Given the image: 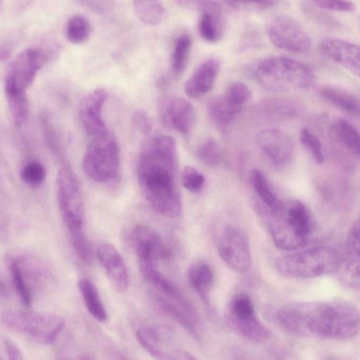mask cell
<instances>
[{
  "mask_svg": "<svg viewBox=\"0 0 360 360\" xmlns=\"http://www.w3.org/2000/svg\"><path fill=\"white\" fill-rule=\"evenodd\" d=\"M176 172L175 140L165 134H155L146 140L137 160L139 186L152 208L165 217L175 218L181 212Z\"/></svg>",
  "mask_w": 360,
  "mask_h": 360,
  "instance_id": "cell-1",
  "label": "cell"
},
{
  "mask_svg": "<svg viewBox=\"0 0 360 360\" xmlns=\"http://www.w3.org/2000/svg\"><path fill=\"white\" fill-rule=\"evenodd\" d=\"M281 328L300 338L345 340L360 332V310L344 301L294 302L276 313Z\"/></svg>",
  "mask_w": 360,
  "mask_h": 360,
  "instance_id": "cell-2",
  "label": "cell"
},
{
  "mask_svg": "<svg viewBox=\"0 0 360 360\" xmlns=\"http://www.w3.org/2000/svg\"><path fill=\"white\" fill-rule=\"evenodd\" d=\"M269 231L275 245L283 250H297L307 243L313 229L308 207L300 200H292L267 217Z\"/></svg>",
  "mask_w": 360,
  "mask_h": 360,
  "instance_id": "cell-3",
  "label": "cell"
},
{
  "mask_svg": "<svg viewBox=\"0 0 360 360\" xmlns=\"http://www.w3.org/2000/svg\"><path fill=\"white\" fill-rule=\"evenodd\" d=\"M255 75L257 82L271 92H283L292 88L308 89L315 79L314 71L309 65L283 56L264 59L256 68Z\"/></svg>",
  "mask_w": 360,
  "mask_h": 360,
  "instance_id": "cell-4",
  "label": "cell"
},
{
  "mask_svg": "<svg viewBox=\"0 0 360 360\" xmlns=\"http://www.w3.org/2000/svg\"><path fill=\"white\" fill-rule=\"evenodd\" d=\"M340 264V257L337 250L322 245L278 257L275 262V267L285 277L312 278L336 271Z\"/></svg>",
  "mask_w": 360,
  "mask_h": 360,
  "instance_id": "cell-5",
  "label": "cell"
},
{
  "mask_svg": "<svg viewBox=\"0 0 360 360\" xmlns=\"http://www.w3.org/2000/svg\"><path fill=\"white\" fill-rule=\"evenodd\" d=\"M1 319L7 329L41 345L53 343L65 327L61 316L49 312L7 311Z\"/></svg>",
  "mask_w": 360,
  "mask_h": 360,
  "instance_id": "cell-6",
  "label": "cell"
},
{
  "mask_svg": "<svg viewBox=\"0 0 360 360\" xmlns=\"http://www.w3.org/2000/svg\"><path fill=\"white\" fill-rule=\"evenodd\" d=\"M84 172L93 181L109 184L119 176L120 153L115 137L109 132L90 139L82 159Z\"/></svg>",
  "mask_w": 360,
  "mask_h": 360,
  "instance_id": "cell-7",
  "label": "cell"
},
{
  "mask_svg": "<svg viewBox=\"0 0 360 360\" xmlns=\"http://www.w3.org/2000/svg\"><path fill=\"white\" fill-rule=\"evenodd\" d=\"M56 184L59 210L71 242L86 238L83 198L72 170L63 167L58 173Z\"/></svg>",
  "mask_w": 360,
  "mask_h": 360,
  "instance_id": "cell-8",
  "label": "cell"
},
{
  "mask_svg": "<svg viewBox=\"0 0 360 360\" xmlns=\"http://www.w3.org/2000/svg\"><path fill=\"white\" fill-rule=\"evenodd\" d=\"M226 322L236 334L255 342L267 341L271 333L260 320L251 298L245 293L235 295L226 313Z\"/></svg>",
  "mask_w": 360,
  "mask_h": 360,
  "instance_id": "cell-9",
  "label": "cell"
},
{
  "mask_svg": "<svg viewBox=\"0 0 360 360\" xmlns=\"http://www.w3.org/2000/svg\"><path fill=\"white\" fill-rule=\"evenodd\" d=\"M46 61L47 55L40 48L29 47L21 51L6 70L5 92H26Z\"/></svg>",
  "mask_w": 360,
  "mask_h": 360,
  "instance_id": "cell-10",
  "label": "cell"
},
{
  "mask_svg": "<svg viewBox=\"0 0 360 360\" xmlns=\"http://www.w3.org/2000/svg\"><path fill=\"white\" fill-rule=\"evenodd\" d=\"M268 37L277 48L295 53L308 51L311 39L304 27L295 18L281 15L270 22Z\"/></svg>",
  "mask_w": 360,
  "mask_h": 360,
  "instance_id": "cell-11",
  "label": "cell"
},
{
  "mask_svg": "<svg viewBox=\"0 0 360 360\" xmlns=\"http://www.w3.org/2000/svg\"><path fill=\"white\" fill-rule=\"evenodd\" d=\"M218 252L224 262L233 271L245 273L251 266V252L248 238L238 228L226 226L220 234Z\"/></svg>",
  "mask_w": 360,
  "mask_h": 360,
  "instance_id": "cell-12",
  "label": "cell"
},
{
  "mask_svg": "<svg viewBox=\"0 0 360 360\" xmlns=\"http://www.w3.org/2000/svg\"><path fill=\"white\" fill-rule=\"evenodd\" d=\"M158 114L165 127L184 135L191 131L196 117L193 104L178 96H167L162 98L159 101Z\"/></svg>",
  "mask_w": 360,
  "mask_h": 360,
  "instance_id": "cell-13",
  "label": "cell"
},
{
  "mask_svg": "<svg viewBox=\"0 0 360 360\" xmlns=\"http://www.w3.org/2000/svg\"><path fill=\"white\" fill-rule=\"evenodd\" d=\"M108 96L104 89L98 88L85 95L79 105V119L90 139L109 133L103 117V110Z\"/></svg>",
  "mask_w": 360,
  "mask_h": 360,
  "instance_id": "cell-14",
  "label": "cell"
},
{
  "mask_svg": "<svg viewBox=\"0 0 360 360\" xmlns=\"http://www.w3.org/2000/svg\"><path fill=\"white\" fill-rule=\"evenodd\" d=\"M129 240L141 264L155 266L169 256V250L160 236L148 226L137 225L134 227Z\"/></svg>",
  "mask_w": 360,
  "mask_h": 360,
  "instance_id": "cell-15",
  "label": "cell"
},
{
  "mask_svg": "<svg viewBox=\"0 0 360 360\" xmlns=\"http://www.w3.org/2000/svg\"><path fill=\"white\" fill-rule=\"evenodd\" d=\"M256 142L259 150L273 165L283 167L292 161L294 145L283 131L278 129L261 131L257 135Z\"/></svg>",
  "mask_w": 360,
  "mask_h": 360,
  "instance_id": "cell-16",
  "label": "cell"
},
{
  "mask_svg": "<svg viewBox=\"0 0 360 360\" xmlns=\"http://www.w3.org/2000/svg\"><path fill=\"white\" fill-rule=\"evenodd\" d=\"M96 255L113 288L120 292L126 291L129 283V272L116 248L108 243H101L97 248Z\"/></svg>",
  "mask_w": 360,
  "mask_h": 360,
  "instance_id": "cell-17",
  "label": "cell"
},
{
  "mask_svg": "<svg viewBox=\"0 0 360 360\" xmlns=\"http://www.w3.org/2000/svg\"><path fill=\"white\" fill-rule=\"evenodd\" d=\"M322 54L360 78V46L337 38H326L319 44Z\"/></svg>",
  "mask_w": 360,
  "mask_h": 360,
  "instance_id": "cell-18",
  "label": "cell"
},
{
  "mask_svg": "<svg viewBox=\"0 0 360 360\" xmlns=\"http://www.w3.org/2000/svg\"><path fill=\"white\" fill-rule=\"evenodd\" d=\"M140 271L143 278L156 290L158 295L174 302L193 316L198 317L197 312L191 304L177 287L156 269L155 266L141 263Z\"/></svg>",
  "mask_w": 360,
  "mask_h": 360,
  "instance_id": "cell-19",
  "label": "cell"
},
{
  "mask_svg": "<svg viewBox=\"0 0 360 360\" xmlns=\"http://www.w3.org/2000/svg\"><path fill=\"white\" fill-rule=\"evenodd\" d=\"M198 10L200 11L198 20L200 37L207 42H217L221 39L224 30L221 4L214 1H199Z\"/></svg>",
  "mask_w": 360,
  "mask_h": 360,
  "instance_id": "cell-20",
  "label": "cell"
},
{
  "mask_svg": "<svg viewBox=\"0 0 360 360\" xmlns=\"http://www.w3.org/2000/svg\"><path fill=\"white\" fill-rule=\"evenodd\" d=\"M343 283L360 288V219L350 227L345 243Z\"/></svg>",
  "mask_w": 360,
  "mask_h": 360,
  "instance_id": "cell-21",
  "label": "cell"
},
{
  "mask_svg": "<svg viewBox=\"0 0 360 360\" xmlns=\"http://www.w3.org/2000/svg\"><path fill=\"white\" fill-rule=\"evenodd\" d=\"M220 68L219 60L214 57L202 62L186 81V94L196 99L203 96L213 87Z\"/></svg>",
  "mask_w": 360,
  "mask_h": 360,
  "instance_id": "cell-22",
  "label": "cell"
},
{
  "mask_svg": "<svg viewBox=\"0 0 360 360\" xmlns=\"http://www.w3.org/2000/svg\"><path fill=\"white\" fill-rule=\"evenodd\" d=\"M328 135L332 141L360 159V131L350 122L342 118L335 120L329 128Z\"/></svg>",
  "mask_w": 360,
  "mask_h": 360,
  "instance_id": "cell-23",
  "label": "cell"
},
{
  "mask_svg": "<svg viewBox=\"0 0 360 360\" xmlns=\"http://www.w3.org/2000/svg\"><path fill=\"white\" fill-rule=\"evenodd\" d=\"M321 97L339 110L360 119V95L334 86H323L319 91Z\"/></svg>",
  "mask_w": 360,
  "mask_h": 360,
  "instance_id": "cell-24",
  "label": "cell"
},
{
  "mask_svg": "<svg viewBox=\"0 0 360 360\" xmlns=\"http://www.w3.org/2000/svg\"><path fill=\"white\" fill-rule=\"evenodd\" d=\"M240 109L229 101L224 95L213 97L207 104L211 122L222 132L228 129Z\"/></svg>",
  "mask_w": 360,
  "mask_h": 360,
  "instance_id": "cell-25",
  "label": "cell"
},
{
  "mask_svg": "<svg viewBox=\"0 0 360 360\" xmlns=\"http://www.w3.org/2000/svg\"><path fill=\"white\" fill-rule=\"evenodd\" d=\"M155 300L160 310L167 316L178 323L191 335L198 337V318L193 316L174 302L156 294Z\"/></svg>",
  "mask_w": 360,
  "mask_h": 360,
  "instance_id": "cell-26",
  "label": "cell"
},
{
  "mask_svg": "<svg viewBox=\"0 0 360 360\" xmlns=\"http://www.w3.org/2000/svg\"><path fill=\"white\" fill-rule=\"evenodd\" d=\"M188 281L193 290L205 302H207L208 294L214 281V273L210 265L205 262L193 264L188 269Z\"/></svg>",
  "mask_w": 360,
  "mask_h": 360,
  "instance_id": "cell-27",
  "label": "cell"
},
{
  "mask_svg": "<svg viewBox=\"0 0 360 360\" xmlns=\"http://www.w3.org/2000/svg\"><path fill=\"white\" fill-rule=\"evenodd\" d=\"M78 288L89 313L98 321H105L108 314L94 283L87 278H82L78 282Z\"/></svg>",
  "mask_w": 360,
  "mask_h": 360,
  "instance_id": "cell-28",
  "label": "cell"
},
{
  "mask_svg": "<svg viewBox=\"0 0 360 360\" xmlns=\"http://www.w3.org/2000/svg\"><path fill=\"white\" fill-rule=\"evenodd\" d=\"M250 179L254 190L268 207L269 211H276L282 207L283 202L278 197L266 177L260 170L253 169L250 172Z\"/></svg>",
  "mask_w": 360,
  "mask_h": 360,
  "instance_id": "cell-29",
  "label": "cell"
},
{
  "mask_svg": "<svg viewBox=\"0 0 360 360\" xmlns=\"http://www.w3.org/2000/svg\"><path fill=\"white\" fill-rule=\"evenodd\" d=\"M133 8L138 18L148 25H159L166 17V9L159 1H134Z\"/></svg>",
  "mask_w": 360,
  "mask_h": 360,
  "instance_id": "cell-30",
  "label": "cell"
},
{
  "mask_svg": "<svg viewBox=\"0 0 360 360\" xmlns=\"http://www.w3.org/2000/svg\"><path fill=\"white\" fill-rule=\"evenodd\" d=\"M191 46L192 39L187 33L181 34L175 39L171 56V69L175 77L179 76L184 72Z\"/></svg>",
  "mask_w": 360,
  "mask_h": 360,
  "instance_id": "cell-31",
  "label": "cell"
},
{
  "mask_svg": "<svg viewBox=\"0 0 360 360\" xmlns=\"http://www.w3.org/2000/svg\"><path fill=\"white\" fill-rule=\"evenodd\" d=\"M89 20L82 14H74L68 20L65 34L67 39L75 44L86 41L91 33Z\"/></svg>",
  "mask_w": 360,
  "mask_h": 360,
  "instance_id": "cell-32",
  "label": "cell"
},
{
  "mask_svg": "<svg viewBox=\"0 0 360 360\" xmlns=\"http://www.w3.org/2000/svg\"><path fill=\"white\" fill-rule=\"evenodd\" d=\"M8 109L15 125L22 127L29 116V102L26 92H5Z\"/></svg>",
  "mask_w": 360,
  "mask_h": 360,
  "instance_id": "cell-33",
  "label": "cell"
},
{
  "mask_svg": "<svg viewBox=\"0 0 360 360\" xmlns=\"http://www.w3.org/2000/svg\"><path fill=\"white\" fill-rule=\"evenodd\" d=\"M261 107L266 113L281 118L295 117L300 112L297 103L279 98H268L262 102Z\"/></svg>",
  "mask_w": 360,
  "mask_h": 360,
  "instance_id": "cell-34",
  "label": "cell"
},
{
  "mask_svg": "<svg viewBox=\"0 0 360 360\" xmlns=\"http://www.w3.org/2000/svg\"><path fill=\"white\" fill-rule=\"evenodd\" d=\"M11 276L16 293L25 306L32 302V292L19 260H12L9 265Z\"/></svg>",
  "mask_w": 360,
  "mask_h": 360,
  "instance_id": "cell-35",
  "label": "cell"
},
{
  "mask_svg": "<svg viewBox=\"0 0 360 360\" xmlns=\"http://www.w3.org/2000/svg\"><path fill=\"white\" fill-rule=\"evenodd\" d=\"M196 155L204 164L217 166L221 160V148L214 139L207 137L197 147Z\"/></svg>",
  "mask_w": 360,
  "mask_h": 360,
  "instance_id": "cell-36",
  "label": "cell"
},
{
  "mask_svg": "<svg viewBox=\"0 0 360 360\" xmlns=\"http://www.w3.org/2000/svg\"><path fill=\"white\" fill-rule=\"evenodd\" d=\"M300 140L310 153L314 161L319 164L324 162L325 155L319 138L308 128H303L300 133Z\"/></svg>",
  "mask_w": 360,
  "mask_h": 360,
  "instance_id": "cell-37",
  "label": "cell"
},
{
  "mask_svg": "<svg viewBox=\"0 0 360 360\" xmlns=\"http://www.w3.org/2000/svg\"><path fill=\"white\" fill-rule=\"evenodd\" d=\"M22 180L30 186L41 185L46 178V169L44 165L37 161L27 162L20 170Z\"/></svg>",
  "mask_w": 360,
  "mask_h": 360,
  "instance_id": "cell-38",
  "label": "cell"
},
{
  "mask_svg": "<svg viewBox=\"0 0 360 360\" xmlns=\"http://www.w3.org/2000/svg\"><path fill=\"white\" fill-rule=\"evenodd\" d=\"M224 96L234 105L241 108L250 99L251 91L246 84L236 82L228 86Z\"/></svg>",
  "mask_w": 360,
  "mask_h": 360,
  "instance_id": "cell-39",
  "label": "cell"
},
{
  "mask_svg": "<svg viewBox=\"0 0 360 360\" xmlns=\"http://www.w3.org/2000/svg\"><path fill=\"white\" fill-rule=\"evenodd\" d=\"M181 181L186 190L192 193H198L203 188L205 177L196 168L186 166L181 172Z\"/></svg>",
  "mask_w": 360,
  "mask_h": 360,
  "instance_id": "cell-40",
  "label": "cell"
},
{
  "mask_svg": "<svg viewBox=\"0 0 360 360\" xmlns=\"http://www.w3.org/2000/svg\"><path fill=\"white\" fill-rule=\"evenodd\" d=\"M226 5L233 10L264 11L274 7L277 1H226Z\"/></svg>",
  "mask_w": 360,
  "mask_h": 360,
  "instance_id": "cell-41",
  "label": "cell"
},
{
  "mask_svg": "<svg viewBox=\"0 0 360 360\" xmlns=\"http://www.w3.org/2000/svg\"><path fill=\"white\" fill-rule=\"evenodd\" d=\"M319 8L342 12H352L355 10V4L347 1H311Z\"/></svg>",
  "mask_w": 360,
  "mask_h": 360,
  "instance_id": "cell-42",
  "label": "cell"
},
{
  "mask_svg": "<svg viewBox=\"0 0 360 360\" xmlns=\"http://www.w3.org/2000/svg\"><path fill=\"white\" fill-rule=\"evenodd\" d=\"M132 123L135 128L143 134H149L153 129V122L143 110H136L132 116Z\"/></svg>",
  "mask_w": 360,
  "mask_h": 360,
  "instance_id": "cell-43",
  "label": "cell"
},
{
  "mask_svg": "<svg viewBox=\"0 0 360 360\" xmlns=\"http://www.w3.org/2000/svg\"><path fill=\"white\" fill-rule=\"evenodd\" d=\"M160 360H200L190 352L181 349H165Z\"/></svg>",
  "mask_w": 360,
  "mask_h": 360,
  "instance_id": "cell-44",
  "label": "cell"
},
{
  "mask_svg": "<svg viewBox=\"0 0 360 360\" xmlns=\"http://www.w3.org/2000/svg\"><path fill=\"white\" fill-rule=\"evenodd\" d=\"M4 345L6 353L5 360H23L21 350L12 340L5 338Z\"/></svg>",
  "mask_w": 360,
  "mask_h": 360,
  "instance_id": "cell-45",
  "label": "cell"
},
{
  "mask_svg": "<svg viewBox=\"0 0 360 360\" xmlns=\"http://www.w3.org/2000/svg\"><path fill=\"white\" fill-rule=\"evenodd\" d=\"M61 360H95V359L88 355L79 354V355H76V356H67V357L62 359Z\"/></svg>",
  "mask_w": 360,
  "mask_h": 360,
  "instance_id": "cell-46",
  "label": "cell"
},
{
  "mask_svg": "<svg viewBox=\"0 0 360 360\" xmlns=\"http://www.w3.org/2000/svg\"><path fill=\"white\" fill-rule=\"evenodd\" d=\"M326 360H337V359L333 357H330V358L327 359Z\"/></svg>",
  "mask_w": 360,
  "mask_h": 360,
  "instance_id": "cell-47",
  "label": "cell"
}]
</instances>
